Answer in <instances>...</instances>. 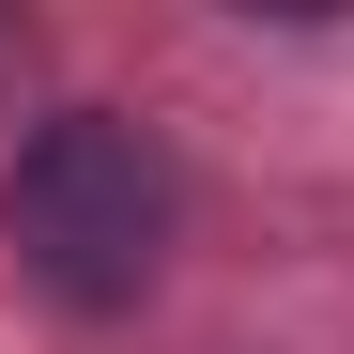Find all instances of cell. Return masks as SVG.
<instances>
[{
  "label": "cell",
  "mask_w": 354,
  "mask_h": 354,
  "mask_svg": "<svg viewBox=\"0 0 354 354\" xmlns=\"http://www.w3.org/2000/svg\"><path fill=\"white\" fill-rule=\"evenodd\" d=\"M0 216H16V262L62 292V308H139L154 262H169V154L139 124H108V108H62V124L16 154Z\"/></svg>",
  "instance_id": "1"
}]
</instances>
